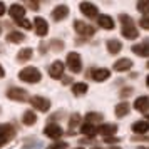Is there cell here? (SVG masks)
<instances>
[{"label": "cell", "mask_w": 149, "mask_h": 149, "mask_svg": "<svg viewBox=\"0 0 149 149\" xmlns=\"http://www.w3.org/2000/svg\"><path fill=\"white\" fill-rule=\"evenodd\" d=\"M70 82H72V79H70V77H65V79H62V84H64V86H65V84H70Z\"/></svg>", "instance_id": "obj_39"}, {"label": "cell", "mask_w": 149, "mask_h": 149, "mask_svg": "<svg viewBox=\"0 0 149 149\" xmlns=\"http://www.w3.org/2000/svg\"><path fill=\"white\" fill-rule=\"evenodd\" d=\"M84 119H86V122H87V124H97V122H102L104 116H102L101 112H87Z\"/></svg>", "instance_id": "obj_25"}, {"label": "cell", "mask_w": 149, "mask_h": 149, "mask_svg": "<svg viewBox=\"0 0 149 149\" xmlns=\"http://www.w3.org/2000/svg\"><path fill=\"white\" fill-rule=\"evenodd\" d=\"M75 149H84V148H75Z\"/></svg>", "instance_id": "obj_46"}, {"label": "cell", "mask_w": 149, "mask_h": 149, "mask_svg": "<svg viewBox=\"0 0 149 149\" xmlns=\"http://www.w3.org/2000/svg\"><path fill=\"white\" fill-rule=\"evenodd\" d=\"M34 25H35V34L39 35V37H45L49 34V24L44 17H39L37 15L34 19Z\"/></svg>", "instance_id": "obj_10"}, {"label": "cell", "mask_w": 149, "mask_h": 149, "mask_svg": "<svg viewBox=\"0 0 149 149\" xmlns=\"http://www.w3.org/2000/svg\"><path fill=\"white\" fill-rule=\"evenodd\" d=\"M8 14H10V17H12L17 24L22 22V20H25V8H24V5H20V3H14V5L10 7V10H8Z\"/></svg>", "instance_id": "obj_11"}, {"label": "cell", "mask_w": 149, "mask_h": 149, "mask_svg": "<svg viewBox=\"0 0 149 149\" xmlns=\"http://www.w3.org/2000/svg\"><path fill=\"white\" fill-rule=\"evenodd\" d=\"M14 137H15V127L12 124H2L0 126V148H3Z\"/></svg>", "instance_id": "obj_3"}, {"label": "cell", "mask_w": 149, "mask_h": 149, "mask_svg": "<svg viewBox=\"0 0 149 149\" xmlns=\"http://www.w3.org/2000/svg\"><path fill=\"white\" fill-rule=\"evenodd\" d=\"M131 129H132V132L137 134V136H148V132H149V122L146 121V119L136 121Z\"/></svg>", "instance_id": "obj_14"}, {"label": "cell", "mask_w": 149, "mask_h": 149, "mask_svg": "<svg viewBox=\"0 0 149 149\" xmlns=\"http://www.w3.org/2000/svg\"><path fill=\"white\" fill-rule=\"evenodd\" d=\"M106 45H107L109 54H112V55L119 54V52L122 50V44H121V40H119V39H109Z\"/></svg>", "instance_id": "obj_22"}, {"label": "cell", "mask_w": 149, "mask_h": 149, "mask_svg": "<svg viewBox=\"0 0 149 149\" xmlns=\"http://www.w3.org/2000/svg\"><path fill=\"white\" fill-rule=\"evenodd\" d=\"M97 132L104 136V137H111V136H114L117 132V126L116 124H101L97 127Z\"/></svg>", "instance_id": "obj_19"}, {"label": "cell", "mask_w": 149, "mask_h": 149, "mask_svg": "<svg viewBox=\"0 0 149 149\" xmlns=\"http://www.w3.org/2000/svg\"><path fill=\"white\" fill-rule=\"evenodd\" d=\"M92 149H104V148H92Z\"/></svg>", "instance_id": "obj_44"}, {"label": "cell", "mask_w": 149, "mask_h": 149, "mask_svg": "<svg viewBox=\"0 0 149 149\" xmlns=\"http://www.w3.org/2000/svg\"><path fill=\"white\" fill-rule=\"evenodd\" d=\"M119 22L122 24L121 27V34L124 39H129V40H132V39H137L139 37V30L137 27L134 25V20L126 14H121L119 15Z\"/></svg>", "instance_id": "obj_1"}, {"label": "cell", "mask_w": 149, "mask_h": 149, "mask_svg": "<svg viewBox=\"0 0 149 149\" xmlns=\"http://www.w3.org/2000/svg\"><path fill=\"white\" fill-rule=\"evenodd\" d=\"M0 34H2V27H0Z\"/></svg>", "instance_id": "obj_47"}, {"label": "cell", "mask_w": 149, "mask_h": 149, "mask_svg": "<svg viewBox=\"0 0 149 149\" xmlns=\"http://www.w3.org/2000/svg\"><path fill=\"white\" fill-rule=\"evenodd\" d=\"M49 149H67V144H65V142H55V144H52Z\"/></svg>", "instance_id": "obj_36"}, {"label": "cell", "mask_w": 149, "mask_h": 149, "mask_svg": "<svg viewBox=\"0 0 149 149\" xmlns=\"http://www.w3.org/2000/svg\"><path fill=\"white\" fill-rule=\"evenodd\" d=\"M137 12H141L142 15H149V0H144V2H137Z\"/></svg>", "instance_id": "obj_29"}, {"label": "cell", "mask_w": 149, "mask_h": 149, "mask_svg": "<svg viewBox=\"0 0 149 149\" xmlns=\"http://www.w3.org/2000/svg\"><path fill=\"white\" fill-rule=\"evenodd\" d=\"M67 67L72 74H79L82 70V59L77 52H69L67 54Z\"/></svg>", "instance_id": "obj_4"}, {"label": "cell", "mask_w": 149, "mask_h": 149, "mask_svg": "<svg viewBox=\"0 0 149 149\" xmlns=\"http://www.w3.org/2000/svg\"><path fill=\"white\" fill-rule=\"evenodd\" d=\"M129 111H131V104L129 102H119L117 106H116V109H114V114H116V117H124V116H127L129 114Z\"/></svg>", "instance_id": "obj_20"}, {"label": "cell", "mask_w": 149, "mask_h": 149, "mask_svg": "<svg viewBox=\"0 0 149 149\" xmlns=\"http://www.w3.org/2000/svg\"><path fill=\"white\" fill-rule=\"evenodd\" d=\"M134 109L139 111V112H142V114H148L149 112V97L148 95L137 97V99L134 101Z\"/></svg>", "instance_id": "obj_15"}, {"label": "cell", "mask_w": 149, "mask_h": 149, "mask_svg": "<svg viewBox=\"0 0 149 149\" xmlns=\"http://www.w3.org/2000/svg\"><path fill=\"white\" fill-rule=\"evenodd\" d=\"M79 8H81L82 15L87 17V19H97L99 17V8L92 2H82L81 5H79Z\"/></svg>", "instance_id": "obj_8"}, {"label": "cell", "mask_w": 149, "mask_h": 149, "mask_svg": "<svg viewBox=\"0 0 149 149\" xmlns=\"http://www.w3.org/2000/svg\"><path fill=\"white\" fill-rule=\"evenodd\" d=\"M81 132L86 136H91L92 139H94V136L97 134V127H95L94 124H87V122H84L81 126Z\"/></svg>", "instance_id": "obj_26"}, {"label": "cell", "mask_w": 149, "mask_h": 149, "mask_svg": "<svg viewBox=\"0 0 149 149\" xmlns=\"http://www.w3.org/2000/svg\"><path fill=\"white\" fill-rule=\"evenodd\" d=\"M146 119H148V122H149V114H146Z\"/></svg>", "instance_id": "obj_43"}, {"label": "cell", "mask_w": 149, "mask_h": 149, "mask_svg": "<svg viewBox=\"0 0 149 149\" xmlns=\"http://www.w3.org/2000/svg\"><path fill=\"white\" fill-rule=\"evenodd\" d=\"M139 25H141L142 29L149 30V15H148V17H142L141 20H139Z\"/></svg>", "instance_id": "obj_34"}, {"label": "cell", "mask_w": 149, "mask_h": 149, "mask_svg": "<svg viewBox=\"0 0 149 149\" xmlns=\"http://www.w3.org/2000/svg\"><path fill=\"white\" fill-rule=\"evenodd\" d=\"M19 79H20L22 82H27V84H37V82H40V79H42V72L37 67L29 65V67H24L20 72H19Z\"/></svg>", "instance_id": "obj_2"}, {"label": "cell", "mask_w": 149, "mask_h": 149, "mask_svg": "<svg viewBox=\"0 0 149 149\" xmlns=\"http://www.w3.org/2000/svg\"><path fill=\"white\" fill-rule=\"evenodd\" d=\"M17 25L22 27V29H25V30H30V29H32V25H30V22H29L27 19H25V20H22V22H19Z\"/></svg>", "instance_id": "obj_35"}, {"label": "cell", "mask_w": 149, "mask_h": 149, "mask_svg": "<svg viewBox=\"0 0 149 149\" xmlns=\"http://www.w3.org/2000/svg\"><path fill=\"white\" fill-rule=\"evenodd\" d=\"M44 134L47 136L49 139L57 141V139H61L62 136H64V129H62L59 124H47L45 129H44Z\"/></svg>", "instance_id": "obj_9"}, {"label": "cell", "mask_w": 149, "mask_h": 149, "mask_svg": "<svg viewBox=\"0 0 149 149\" xmlns=\"http://www.w3.org/2000/svg\"><path fill=\"white\" fill-rule=\"evenodd\" d=\"M64 69H65L64 62L54 61L52 64H50V65H49V75H50L52 79H61L62 74H64Z\"/></svg>", "instance_id": "obj_12"}, {"label": "cell", "mask_w": 149, "mask_h": 149, "mask_svg": "<svg viewBox=\"0 0 149 149\" xmlns=\"http://www.w3.org/2000/svg\"><path fill=\"white\" fill-rule=\"evenodd\" d=\"M137 149H146V148H144V146H137Z\"/></svg>", "instance_id": "obj_42"}, {"label": "cell", "mask_w": 149, "mask_h": 149, "mask_svg": "<svg viewBox=\"0 0 149 149\" xmlns=\"http://www.w3.org/2000/svg\"><path fill=\"white\" fill-rule=\"evenodd\" d=\"M32 55H34V50L30 47L27 49H22V50H19V54H17V61L19 62H27L32 59Z\"/></svg>", "instance_id": "obj_24"}, {"label": "cell", "mask_w": 149, "mask_h": 149, "mask_svg": "<svg viewBox=\"0 0 149 149\" xmlns=\"http://www.w3.org/2000/svg\"><path fill=\"white\" fill-rule=\"evenodd\" d=\"M67 15H69V7L67 5H57V7L52 10V19H54L55 22L64 20Z\"/></svg>", "instance_id": "obj_18"}, {"label": "cell", "mask_w": 149, "mask_h": 149, "mask_svg": "<svg viewBox=\"0 0 149 149\" xmlns=\"http://www.w3.org/2000/svg\"><path fill=\"white\" fill-rule=\"evenodd\" d=\"M97 25L101 29H106V30H112V29H114V20H112L111 15L101 14L97 17Z\"/></svg>", "instance_id": "obj_17"}, {"label": "cell", "mask_w": 149, "mask_h": 149, "mask_svg": "<svg viewBox=\"0 0 149 149\" xmlns=\"http://www.w3.org/2000/svg\"><path fill=\"white\" fill-rule=\"evenodd\" d=\"M81 114L79 112H74V114L70 116V119H69V127L70 129H74V127H77L79 124H81Z\"/></svg>", "instance_id": "obj_30"}, {"label": "cell", "mask_w": 149, "mask_h": 149, "mask_svg": "<svg viewBox=\"0 0 149 149\" xmlns=\"http://www.w3.org/2000/svg\"><path fill=\"white\" fill-rule=\"evenodd\" d=\"M24 40H25V35L20 32H8L7 35V42H10V44H22Z\"/></svg>", "instance_id": "obj_27"}, {"label": "cell", "mask_w": 149, "mask_h": 149, "mask_svg": "<svg viewBox=\"0 0 149 149\" xmlns=\"http://www.w3.org/2000/svg\"><path fill=\"white\" fill-rule=\"evenodd\" d=\"M7 97L10 101H17V102H25L29 99V94L25 89L22 87H10L7 91Z\"/></svg>", "instance_id": "obj_7"}, {"label": "cell", "mask_w": 149, "mask_h": 149, "mask_svg": "<svg viewBox=\"0 0 149 149\" xmlns=\"http://www.w3.org/2000/svg\"><path fill=\"white\" fill-rule=\"evenodd\" d=\"M87 89H89V86L86 82H77V84L72 86V94L74 95H84L87 92Z\"/></svg>", "instance_id": "obj_28"}, {"label": "cell", "mask_w": 149, "mask_h": 149, "mask_svg": "<svg viewBox=\"0 0 149 149\" xmlns=\"http://www.w3.org/2000/svg\"><path fill=\"white\" fill-rule=\"evenodd\" d=\"M3 14H5V3H3V2H0V17H2Z\"/></svg>", "instance_id": "obj_38"}, {"label": "cell", "mask_w": 149, "mask_h": 149, "mask_svg": "<svg viewBox=\"0 0 149 149\" xmlns=\"http://www.w3.org/2000/svg\"><path fill=\"white\" fill-rule=\"evenodd\" d=\"M131 67H132V61L127 59V57H122L119 61H116L114 65H112V69H114L116 72H126V70H129Z\"/></svg>", "instance_id": "obj_16"}, {"label": "cell", "mask_w": 149, "mask_h": 149, "mask_svg": "<svg viewBox=\"0 0 149 149\" xmlns=\"http://www.w3.org/2000/svg\"><path fill=\"white\" fill-rule=\"evenodd\" d=\"M50 47H52V50H57V52H61L62 49H64V44H62L61 40H52V42H50Z\"/></svg>", "instance_id": "obj_31"}, {"label": "cell", "mask_w": 149, "mask_h": 149, "mask_svg": "<svg viewBox=\"0 0 149 149\" xmlns=\"http://www.w3.org/2000/svg\"><path fill=\"white\" fill-rule=\"evenodd\" d=\"M104 142H106V144H119V142H121V137H116V136L104 137Z\"/></svg>", "instance_id": "obj_33"}, {"label": "cell", "mask_w": 149, "mask_h": 149, "mask_svg": "<svg viewBox=\"0 0 149 149\" xmlns=\"http://www.w3.org/2000/svg\"><path fill=\"white\" fill-rule=\"evenodd\" d=\"M146 84H148V86H149V75H148V77H146Z\"/></svg>", "instance_id": "obj_41"}, {"label": "cell", "mask_w": 149, "mask_h": 149, "mask_svg": "<svg viewBox=\"0 0 149 149\" xmlns=\"http://www.w3.org/2000/svg\"><path fill=\"white\" fill-rule=\"evenodd\" d=\"M91 77H92L95 82H104L111 77V70H109V69H102V67H95V69L91 70Z\"/></svg>", "instance_id": "obj_13"}, {"label": "cell", "mask_w": 149, "mask_h": 149, "mask_svg": "<svg viewBox=\"0 0 149 149\" xmlns=\"http://www.w3.org/2000/svg\"><path fill=\"white\" fill-rule=\"evenodd\" d=\"M146 67H148V69H149V62H148V65H146Z\"/></svg>", "instance_id": "obj_45"}, {"label": "cell", "mask_w": 149, "mask_h": 149, "mask_svg": "<svg viewBox=\"0 0 149 149\" xmlns=\"http://www.w3.org/2000/svg\"><path fill=\"white\" fill-rule=\"evenodd\" d=\"M132 52L139 57H149V42H142L137 45H132Z\"/></svg>", "instance_id": "obj_21"}, {"label": "cell", "mask_w": 149, "mask_h": 149, "mask_svg": "<svg viewBox=\"0 0 149 149\" xmlns=\"http://www.w3.org/2000/svg\"><path fill=\"white\" fill-rule=\"evenodd\" d=\"M30 101V106L35 109V111H39V112H47L49 109H50V101L45 99V97H42V95H34V97H30L29 99Z\"/></svg>", "instance_id": "obj_5"}, {"label": "cell", "mask_w": 149, "mask_h": 149, "mask_svg": "<svg viewBox=\"0 0 149 149\" xmlns=\"http://www.w3.org/2000/svg\"><path fill=\"white\" fill-rule=\"evenodd\" d=\"M27 7H30L32 10H39L40 3H39V2H27Z\"/></svg>", "instance_id": "obj_37"}, {"label": "cell", "mask_w": 149, "mask_h": 149, "mask_svg": "<svg viewBox=\"0 0 149 149\" xmlns=\"http://www.w3.org/2000/svg\"><path fill=\"white\" fill-rule=\"evenodd\" d=\"M74 30L79 35H84V37H92V35L95 34V29L92 27V25H89V24L79 20V19L74 20Z\"/></svg>", "instance_id": "obj_6"}, {"label": "cell", "mask_w": 149, "mask_h": 149, "mask_svg": "<svg viewBox=\"0 0 149 149\" xmlns=\"http://www.w3.org/2000/svg\"><path fill=\"white\" fill-rule=\"evenodd\" d=\"M132 92H134V89H132V87H122V89H121V92H119V95L126 99V97H129V95L132 94Z\"/></svg>", "instance_id": "obj_32"}, {"label": "cell", "mask_w": 149, "mask_h": 149, "mask_svg": "<svg viewBox=\"0 0 149 149\" xmlns=\"http://www.w3.org/2000/svg\"><path fill=\"white\" fill-rule=\"evenodd\" d=\"M5 75V70H3V67H2V64H0V79Z\"/></svg>", "instance_id": "obj_40"}, {"label": "cell", "mask_w": 149, "mask_h": 149, "mask_svg": "<svg viewBox=\"0 0 149 149\" xmlns=\"http://www.w3.org/2000/svg\"><path fill=\"white\" fill-rule=\"evenodd\" d=\"M22 122H24V126H34L37 122V116L34 111H25L22 116Z\"/></svg>", "instance_id": "obj_23"}]
</instances>
